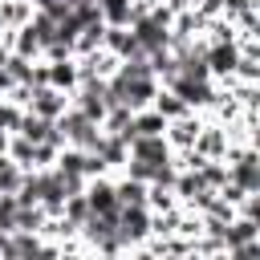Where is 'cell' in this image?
Segmentation results:
<instances>
[{
    "label": "cell",
    "mask_w": 260,
    "mask_h": 260,
    "mask_svg": "<svg viewBox=\"0 0 260 260\" xmlns=\"http://www.w3.org/2000/svg\"><path fill=\"white\" fill-rule=\"evenodd\" d=\"M98 12H102L106 24H130V20H134L130 0H98Z\"/></svg>",
    "instance_id": "4"
},
{
    "label": "cell",
    "mask_w": 260,
    "mask_h": 260,
    "mask_svg": "<svg viewBox=\"0 0 260 260\" xmlns=\"http://www.w3.org/2000/svg\"><path fill=\"white\" fill-rule=\"evenodd\" d=\"M24 110L37 114V118L57 122V118L69 110V93L57 89V85H49V81H37V85H28V93H24Z\"/></svg>",
    "instance_id": "1"
},
{
    "label": "cell",
    "mask_w": 260,
    "mask_h": 260,
    "mask_svg": "<svg viewBox=\"0 0 260 260\" xmlns=\"http://www.w3.org/2000/svg\"><path fill=\"white\" fill-rule=\"evenodd\" d=\"M130 126H134V134H162V126H167V118L154 110V106H142V110H134V118H130Z\"/></svg>",
    "instance_id": "3"
},
{
    "label": "cell",
    "mask_w": 260,
    "mask_h": 260,
    "mask_svg": "<svg viewBox=\"0 0 260 260\" xmlns=\"http://www.w3.org/2000/svg\"><path fill=\"white\" fill-rule=\"evenodd\" d=\"M20 179H24V171L16 167V158L8 150H0V195H16L20 191Z\"/></svg>",
    "instance_id": "2"
}]
</instances>
